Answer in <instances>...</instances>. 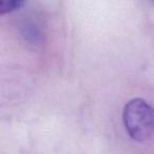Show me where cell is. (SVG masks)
Wrapping results in <instances>:
<instances>
[{
  "label": "cell",
  "mask_w": 154,
  "mask_h": 154,
  "mask_svg": "<svg viewBox=\"0 0 154 154\" xmlns=\"http://www.w3.org/2000/svg\"><path fill=\"white\" fill-rule=\"evenodd\" d=\"M23 0H0V13L5 15L20 9Z\"/></svg>",
  "instance_id": "cell-2"
},
{
  "label": "cell",
  "mask_w": 154,
  "mask_h": 154,
  "mask_svg": "<svg viewBox=\"0 0 154 154\" xmlns=\"http://www.w3.org/2000/svg\"><path fill=\"white\" fill-rule=\"evenodd\" d=\"M124 124L130 137L143 141L154 133V109L143 99L134 98L125 106Z\"/></svg>",
  "instance_id": "cell-1"
}]
</instances>
